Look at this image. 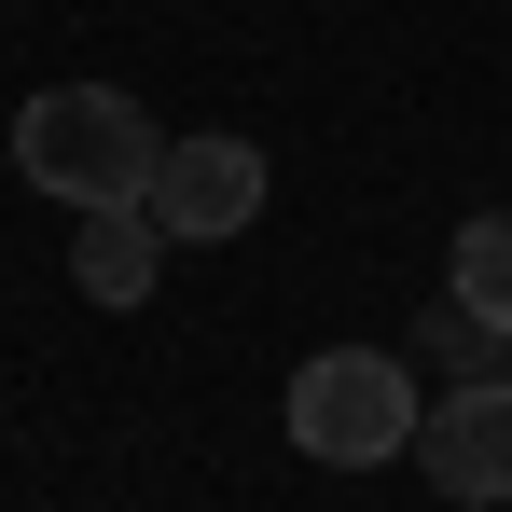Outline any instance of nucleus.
Returning <instances> with one entry per match:
<instances>
[{"instance_id":"1","label":"nucleus","mask_w":512,"mask_h":512,"mask_svg":"<svg viewBox=\"0 0 512 512\" xmlns=\"http://www.w3.org/2000/svg\"><path fill=\"white\" fill-rule=\"evenodd\" d=\"M153 111L125 84H42L14 111V167L42 180V194H70V208H139L153 194Z\"/></svg>"},{"instance_id":"2","label":"nucleus","mask_w":512,"mask_h":512,"mask_svg":"<svg viewBox=\"0 0 512 512\" xmlns=\"http://www.w3.org/2000/svg\"><path fill=\"white\" fill-rule=\"evenodd\" d=\"M416 374L388 360V346H319L305 374H291V443L319 457V471H388V457H416Z\"/></svg>"},{"instance_id":"3","label":"nucleus","mask_w":512,"mask_h":512,"mask_svg":"<svg viewBox=\"0 0 512 512\" xmlns=\"http://www.w3.org/2000/svg\"><path fill=\"white\" fill-rule=\"evenodd\" d=\"M153 222H167L180 250L250 236V222H263V153L236 139V125H194V139H167V153H153Z\"/></svg>"},{"instance_id":"4","label":"nucleus","mask_w":512,"mask_h":512,"mask_svg":"<svg viewBox=\"0 0 512 512\" xmlns=\"http://www.w3.org/2000/svg\"><path fill=\"white\" fill-rule=\"evenodd\" d=\"M416 457L443 499H512V388L499 374H471V388H443L416 416Z\"/></svg>"},{"instance_id":"5","label":"nucleus","mask_w":512,"mask_h":512,"mask_svg":"<svg viewBox=\"0 0 512 512\" xmlns=\"http://www.w3.org/2000/svg\"><path fill=\"white\" fill-rule=\"evenodd\" d=\"M153 250H180L167 222H153V194H139V208H84V236H70V277H84L97 305H139V291H153Z\"/></svg>"},{"instance_id":"6","label":"nucleus","mask_w":512,"mask_h":512,"mask_svg":"<svg viewBox=\"0 0 512 512\" xmlns=\"http://www.w3.org/2000/svg\"><path fill=\"white\" fill-rule=\"evenodd\" d=\"M457 305H471L485 333H512V208L457 222Z\"/></svg>"}]
</instances>
